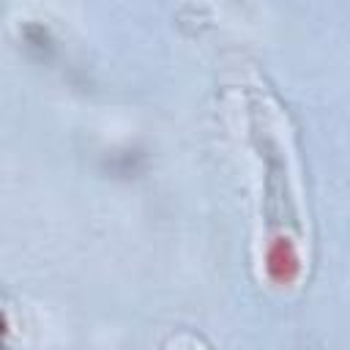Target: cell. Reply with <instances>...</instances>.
<instances>
[{
	"mask_svg": "<svg viewBox=\"0 0 350 350\" xmlns=\"http://www.w3.org/2000/svg\"><path fill=\"white\" fill-rule=\"evenodd\" d=\"M265 271L268 276L276 282V284H290L295 282L298 271H301V262H298V254L293 249V243L287 238H273L268 243V252H265Z\"/></svg>",
	"mask_w": 350,
	"mask_h": 350,
	"instance_id": "1",
	"label": "cell"
},
{
	"mask_svg": "<svg viewBox=\"0 0 350 350\" xmlns=\"http://www.w3.org/2000/svg\"><path fill=\"white\" fill-rule=\"evenodd\" d=\"M3 331H5V317L0 314V334H3Z\"/></svg>",
	"mask_w": 350,
	"mask_h": 350,
	"instance_id": "2",
	"label": "cell"
}]
</instances>
